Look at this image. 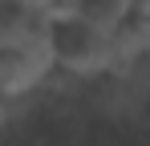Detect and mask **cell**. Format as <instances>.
Here are the masks:
<instances>
[{
  "mask_svg": "<svg viewBox=\"0 0 150 146\" xmlns=\"http://www.w3.org/2000/svg\"><path fill=\"white\" fill-rule=\"evenodd\" d=\"M53 61H57V73L73 77L81 85L118 77V73L126 69L118 33H105V28L85 24V21L53 24Z\"/></svg>",
  "mask_w": 150,
  "mask_h": 146,
  "instance_id": "obj_1",
  "label": "cell"
},
{
  "mask_svg": "<svg viewBox=\"0 0 150 146\" xmlns=\"http://www.w3.org/2000/svg\"><path fill=\"white\" fill-rule=\"evenodd\" d=\"M53 73H57L53 41L25 45V49H0V97L16 101V106H28L33 97H41Z\"/></svg>",
  "mask_w": 150,
  "mask_h": 146,
  "instance_id": "obj_2",
  "label": "cell"
},
{
  "mask_svg": "<svg viewBox=\"0 0 150 146\" xmlns=\"http://www.w3.org/2000/svg\"><path fill=\"white\" fill-rule=\"evenodd\" d=\"M134 8H138V0H77V21L98 24L105 33H118Z\"/></svg>",
  "mask_w": 150,
  "mask_h": 146,
  "instance_id": "obj_3",
  "label": "cell"
},
{
  "mask_svg": "<svg viewBox=\"0 0 150 146\" xmlns=\"http://www.w3.org/2000/svg\"><path fill=\"white\" fill-rule=\"evenodd\" d=\"M130 146H150V134H142V138H138V142H130Z\"/></svg>",
  "mask_w": 150,
  "mask_h": 146,
  "instance_id": "obj_4",
  "label": "cell"
}]
</instances>
